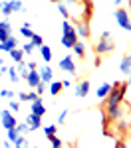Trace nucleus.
<instances>
[{"label": "nucleus", "instance_id": "obj_1", "mask_svg": "<svg viewBox=\"0 0 131 148\" xmlns=\"http://www.w3.org/2000/svg\"><path fill=\"white\" fill-rule=\"evenodd\" d=\"M125 95H127V83L117 81V83L111 85V91L105 97V105H121L125 101Z\"/></svg>", "mask_w": 131, "mask_h": 148}, {"label": "nucleus", "instance_id": "obj_2", "mask_svg": "<svg viewBox=\"0 0 131 148\" xmlns=\"http://www.w3.org/2000/svg\"><path fill=\"white\" fill-rule=\"evenodd\" d=\"M113 40H111V34L109 32H103L101 38H99V42L95 44V53L97 56H107V53H111L113 51Z\"/></svg>", "mask_w": 131, "mask_h": 148}, {"label": "nucleus", "instance_id": "obj_3", "mask_svg": "<svg viewBox=\"0 0 131 148\" xmlns=\"http://www.w3.org/2000/svg\"><path fill=\"white\" fill-rule=\"evenodd\" d=\"M103 113H105V116L109 121H119L123 116V103L121 105H105Z\"/></svg>", "mask_w": 131, "mask_h": 148}, {"label": "nucleus", "instance_id": "obj_4", "mask_svg": "<svg viewBox=\"0 0 131 148\" xmlns=\"http://www.w3.org/2000/svg\"><path fill=\"white\" fill-rule=\"evenodd\" d=\"M115 22L123 28V30H127L131 32V24H129V12L125 10L123 6H119L117 10H115Z\"/></svg>", "mask_w": 131, "mask_h": 148}, {"label": "nucleus", "instance_id": "obj_5", "mask_svg": "<svg viewBox=\"0 0 131 148\" xmlns=\"http://www.w3.org/2000/svg\"><path fill=\"white\" fill-rule=\"evenodd\" d=\"M24 6H22V0H8V2H4L2 4V14L4 16H10L12 12H22Z\"/></svg>", "mask_w": 131, "mask_h": 148}, {"label": "nucleus", "instance_id": "obj_6", "mask_svg": "<svg viewBox=\"0 0 131 148\" xmlns=\"http://www.w3.org/2000/svg\"><path fill=\"white\" fill-rule=\"evenodd\" d=\"M0 121H2V126L8 130V128H14L16 126V116L10 113V109H4V111H0Z\"/></svg>", "mask_w": 131, "mask_h": 148}, {"label": "nucleus", "instance_id": "obj_7", "mask_svg": "<svg viewBox=\"0 0 131 148\" xmlns=\"http://www.w3.org/2000/svg\"><path fill=\"white\" fill-rule=\"evenodd\" d=\"M73 28H76V34L78 38H89V22H85V20H78V22L73 24Z\"/></svg>", "mask_w": 131, "mask_h": 148}, {"label": "nucleus", "instance_id": "obj_8", "mask_svg": "<svg viewBox=\"0 0 131 148\" xmlns=\"http://www.w3.org/2000/svg\"><path fill=\"white\" fill-rule=\"evenodd\" d=\"M60 69H62V71H68V73H71V75H76L78 67H76V63H73V56L64 57V59L60 61Z\"/></svg>", "mask_w": 131, "mask_h": 148}, {"label": "nucleus", "instance_id": "obj_9", "mask_svg": "<svg viewBox=\"0 0 131 148\" xmlns=\"http://www.w3.org/2000/svg\"><path fill=\"white\" fill-rule=\"evenodd\" d=\"M38 73H40V79L42 83H50V81H54V69L50 67V65H42V67H38Z\"/></svg>", "mask_w": 131, "mask_h": 148}, {"label": "nucleus", "instance_id": "obj_10", "mask_svg": "<svg viewBox=\"0 0 131 148\" xmlns=\"http://www.w3.org/2000/svg\"><path fill=\"white\" fill-rule=\"evenodd\" d=\"M26 125L30 126V130L42 128V116H38V114H34V113H28L26 114Z\"/></svg>", "mask_w": 131, "mask_h": 148}, {"label": "nucleus", "instance_id": "obj_11", "mask_svg": "<svg viewBox=\"0 0 131 148\" xmlns=\"http://www.w3.org/2000/svg\"><path fill=\"white\" fill-rule=\"evenodd\" d=\"M89 79H83L80 81L78 85H76V97H80V99H83L85 95H89Z\"/></svg>", "mask_w": 131, "mask_h": 148}, {"label": "nucleus", "instance_id": "obj_12", "mask_svg": "<svg viewBox=\"0 0 131 148\" xmlns=\"http://www.w3.org/2000/svg\"><path fill=\"white\" fill-rule=\"evenodd\" d=\"M10 36H12L10 22H8V20H2V22H0V42H6Z\"/></svg>", "mask_w": 131, "mask_h": 148}, {"label": "nucleus", "instance_id": "obj_13", "mask_svg": "<svg viewBox=\"0 0 131 148\" xmlns=\"http://www.w3.org/2000/svg\"><path fill=\"white\" fill-rule=\"evenodd\" d=\"M24 79H26V83H28V87H32V89H34L36 85L42 81V79H40V73H38V69H30V71H28V75H26Z\"/></svg>", "mask_w": 131, "mask_h": 148}, {"label": "nucleus", "instance_id": "obj_14", "mask_svg": "<svg viewBox=\"0 0 131 148\" xmlns=\"http://www.w3.org/2000/svg\"><path fill=\"white\" fill-rule=\"evenodd\" d=\"M14 47H18V40L14 36H10L6 42H0V51H4V53H10Z\"/></svg>", "mask_w": 131, "mask_h": 148}, {"label": "nucleus", "instance_id": "obj_15", "mask_svg": "<svg viewBox=\"0 0 131 148\" xmlns=\"http://www.w3.org/2000/svg\"><path fill=\"white\" fill-rule=\"evenodd\" d=\"M30 113L38 114V116H44V114H46V105L42 103V97H38L36 101H32V109H30Z\"/></svg>", "mask_w": 131, "mask_h": 148}, {"label": "nucleus", "instance_id": "obj_16", "mask_svg": "<svg viewBox=\"0 0 131 148\" xmlns=\"http://www.w3.org/2000/svg\"><path fill=\"white\" fill-rule=\"evenodd\" d=\"M80 38H78V34H62V46L68 47V49H71L73 47V44L78 42Z\"/></svg>", "mask_w": 131, "mask_h": 148}, {"label": "nucleus", "instance_id": "obj_17", "mask_svg": "<svg viewBox=\"0 0 131 148\" xmlns=\"http://www.w3.org/2000/svg\"><path fill=\"white\" fill-rule=\"evenodd\" d=\"M119 71L129 75V71H131V53H127V56L121 57V61H119Z\"/></svg>", "mask_w": 131, "mask_h": 148}, {"label": "nucleus", "instance_id": "obj_18", "mask_svg": "<svg viewBox=\"0 0 131 148\" xmlns=\"http://www.w3.org/2000/svg\"><path fill=\"white\" fill-rule=\"evenodd\" d=\"M109 91H111V83H101V85L97 87V93H95V95H97L99 101H105V97L109 95Z\"/></svg>", "mask_w": 131, "mask_h": 148}, {"label": "nucleus", "instance_id": "obj_19", "mask_svg": "<svg viewBox=\"0 0 131 148\" xmlns=\"http://www.w3.org/2000/svg\"><path fill=\"white\" fill-rule=\"evenodd\" d=\"M40 95H36V91H30V93H26V91H22V93H18V101L20 103H32V101H36Z\"/></svg>", "mask_w": 131, "mask_h": 148}, {"label": "nucleus", "instance_id": "obj_20", "mask_svg": "<svg viewBox=\"0 0 131 148\" xmlns=\"http://www.w3.org/2000/svg\"><path fill=\"white\" fill-rule=\"evenodd\" d=\"M71 49H73V53L80 57V59H83V57H85V46H83V42H80V40H78V42L73 44V47H71Z\"/></svg>", "mask_w": 131, "mask_h": 148}, {"label": "nucleus", "instance_id": "obj_21", "mask_svg": "<svg viewBox=\"0 0 131 148\" xmlns=\"http://www.w3.org/2000/svg\"><path fill=\"white\" fill-rule=\"evenodd\" d=\"M62 89H64V87H62V81H50V95H54V97H56V95H60V93H62Z\"/></svg>", "mask_w": 131, "mask_h": 148}, {"label": "nucleus", "instance_id": "obj_22", "mask_svg": "<svg viewBox=\"0 0 131 148\" xmlns=\"http://www.w3.org/2000/svg\"><path fill=\"white\" fill-rule=\"evenodd\" d=\"M10 57H12V61H14V63L24 61V51H22V47H14V49L10 51Z\"/></svg>", "mask_w": 131, "mask_h": 148}, {"label": "nucleus", "instance_id": "obj_23", "mask_svg": "<svg viewBox=\"0 0 131 148\" xmlns=\"http://www.w3.org/2000/svg\"><path fill=\"white\" fill-rule=\"evenodd\" d=\"M40 53H42V59H44L46 63L52 61V49H50L46 44H42V46H40Z\"/></svg>", "mask_w": 131, "mask_h": 148}, {"label": "nucleus", "instance_id": "obj_24", "mask_svg": "<svg viewBox=\"0 0 131 148\" xmlns=\"http://www.w3.org/2000/svg\"><path fill=\"white\" fill-rule=\"evenodd\" d=\"M16 71H18L20 79H24V77L28 75V71H30V69H28V65H26L24 61H18V63H16Z\"/></svg>", "mask_w": 131, "mask_h": 148}, {"label": "nucleus", "instance_id": "obj_25", "mask_svg": "<svg viewBox=\"0 0 131 148\" xmlns=\"http://www.w3.org/2000/svg\"><path fill=\"white\" fill-rule=\"evenodd\" d=\"M48 140H50L52 148H62V146H64V140H62L58 134H52V136H48Z\"/></svg>", "mask_w": 131, "mask_h": 148}, {"label": "nucleus", "instance_id": "obj_26", "mask_svg": "<svg viewBox=\"0 0 131 148\" xmlns=\"http://www.w3.org/2000/svg\"><path fill=\"white\" fill-rule=\"evenodd\" d=\"M14 148H30V144H28V140H26L24 134H20V136L14 140Z\"/></svg>", "mask_w": 131, "mask_h": 148}, {"label": "nucleus", "instance_id": "obj_27", "mask_svg": "<svg viewBox=\"0 0 131 148\" xmlns=\"http://www.w3.org/2000/svg\"><path fill=\"white\" fill-rule=\"evenodd\" d=\"M20 34H22L26 40H30V38L34 36V32H32V28H30V24H28V22L22 24V28H20Z\"/></svg>", "mask_w": 131, "mask_h": 148}, {"label": "nucleus", "instance_id": "obj_28", "mask_svg": "<svg viewBox=\"0 0 131 148\" xmlns=\"http://www.w3.org/2000/svg\"><path fill=\"white\" fill-rule=\"evenodd\" d=\"M18 136H20V134H18V130H16V126L6 130V140H8V142H12V144H14V140H16Z\"/></svg>", "mask_w": 131, "mask_h": 148}, {"label": "nucleus", "instance_id": "obj_29", "mask_svg": "<svg viewBox=\"0 0 131 148\" xmlns=\"http://www.w3.org/2000/svg\"><path fill=\"white\" fill-rule=\"evenodd\" d=\"M6 75L10 77V81H12V83L20 81V75H18V71H16V67H8V71H6Z\"/></svg>", "mask_w": 131, "mask_h": 148}, {"label": "nucleus", "instance_id": "obj_30", "mask_svg": "<svg viewBox=\"0 0 131 148\" xmlns=\"http://www.w3.org/2000/svg\"><path fill=\"white\" fill-rule=\"evenodd\" d=\"M58 10H60V14H62V18H64V20H70V18H71L70 12H68V8L64 6V2H58Z\"/></svg>", "mask_w": 131, "mask_h": 148}, {"label": "nucleus", "instance_id": "obj_31", "mask_svg": "<svg viewBox=\"0 0 131 148\" xmlns=\"http://www.w3.org/2000/svg\"><path fill=\"white\" fill-rule=\"evenodd\" d=\"M44 134H46V136L58 134V125H48V126H44Z\"/></svg>", "mask_w": 131, "mask_h": 148}, {"label": "nucleus", "instance_id": "obj_32", "mask_svg": "<svg viewBox=\"0 0 131 148\" xmlns=\"http://www.w3.org/2000/svg\"><path fill=\"white\" fill-rule=\"evenodd\" d=\"M16 130H18V134H28L30 126L26 125V123H16Z\"/></svg>", "mask_w": 131, "mask_h": 148}, {"label": "nucleus", "instance_id": "obj_33", "mask_svg": "<svg viewBox=\"0 0 131 148\" xmlns=\"http://www.w3.org/2000/svg\"><path fill=\"white\" fill-rule=\"evenodd\" d=\"M34 49H36V46H34V44H32V42H26V44H24V47H22L24 56H30V53H32Z\"/></svg>", "mask_w": 131, "mask_h": 148}, {"label": "nucleus", "instance_id": "obj_34", "mask_svg": "<svg viewBox=\"0 0 131 148\" xmlns=\"http://www.w3.org/2000/svg\"><path fill=\"white\" fill-rule=\"evenodd\" d=\"M68 113H70V109H64V111H60V114H58V125H64V123H66V119H68Z\"/></svg>", "mask_w": 131, "mask_h": 148}, {"label": "nucleus", "instance_id": "obj_35", "mask_svg": "<svg viewBox=\"0 0 131 148\" xmlns=\"http://www.w3.org/2000/svg\"><path fill=\"white\" fill-rule=\"evenodd\" d=\"M30 42H32L36 47H40L42 44H44V40H42V36H40V34H34L32 38H30Z\"/></svg>", "mask_w": 131, "mask_h": 148}, {"label": "nucleus", "instance_id": "obj_36", "mask_svg": "<svg viewBox=\"0 0 131 148\" xmlns=\"http://www.w3.org/2000/svg\"><path fill=\"white\" fill-rule=\"evenodd\" d=\"M14 95H16V93L12 91V89H2V91H0V97H4V99H14Z\"/></svg>", "mask_w": 131, "mask_h": 148}, {"label": "nucleus", "instance_id": "obj_37", "mask_svg": "<svg viewBox=\"0 0 131 148\" xmlns=\"http://www.w3.org/2000/svg\"><path fill=\"white\" fill-rule=\"evenodd\" d=\"M34 91H36V95H44V91H46V83H42V81H40V83L34 87Z\"/></svg>", "mask_w": 131, "mask_h": 148}, {"label": "nucleus", "instance_id": "obj_38", "mask_svg": "<svg viewBox=\"0 0 131 148\" xmlns=\"http://www.w3.org/2000/svg\"><path fill=\"white\" fill-rule=\"evenodd\" d=\"M10 109L16 113V111H20V101H12L10 99Z\"/></svg>", "mask_w": 131, "mask_h": 148}, {"label": "nucleus", "instance_id": "obj_39", "mask_svg": "<svg viewBox=\"0 0 131 148\" xmlns=\"http://www.w3.org/2000/svg\"><path fill=\"white\" fill-rule=\"evenodd\" d=\"M62 87H64V89L71 87V81H70V79H64V81H62Z\"/></svg>", "mask_w": 131, "mask_h": 148}, {"label": "nucleus", "instance_id": "obj_40", "mask_svg": "<svg viewBox=\"0 0 131 148\" xmlns=\"http://www.w3.org/2000/svg\"><path fill=\"white\" fill-rule=\"evenodd\" d=\"M26 65H28V69H38V63L36 61H28Z\"/></svg>", "mask_w": 131, "mask_h": 148}, {"label": "nucleus", "instance_id": "obj_41", "mask_svg": "<svg viewBox=\"0 0 131 148\" xmlns=\"http://www.w3.org/2000/svg\"><path fill=\"white\" fill-rule=\"evenodd\" d=\"M95 67H99V65H101V56H97L95 57V63H94Z\"/></svg>", "mask_w": 131, "mask_h": 148}, {"label": "nucleus", "instance_id": "obj_42", "mask_svg": "<svg viewBox=\"0 0 131 148\" xmlns=\"http://www.w3.org/2000/svg\"><path fill=\"white\" fill-rule=\"evenodd\" d=\"M10 144H12V142H8V140H4V148H10Z\"/></svg>", "mask_w": 131, "mask_h": 148}, {"label": "nucleus", "instance_id": "obj_43", "mask_svg": "<svg viewBox=\"0 0 131 148\" xmlns=\"http://www.w3.org/2000/svg\"><path fill=\"white\" fill-rule=\"evenodd\" d=\"M113 4H115V6L119 8V6H121V0H113Z\"/></svg>", "mask_w": 131, "mask_h": 148}, {"label": "nucleus", "instance_id": "obj_44", "mask_svg": "<svg viewBox=\"0 0 131 148\" xmlns=\"http://www.w3.org/2000/svg\"><path fill=\"white\" fill-rule=\"evenodd\" d=\"M127 85H131V71H129V81H127Z\"/></svg>", "mask_w": 131, "mask_h": 148}, {"label": "nucleus", "instance_id": "obj_45", "mask_svg": "<svg viewBox=\"0 0 131 148\" xmlns=\"http://www.w3.org/2000/svg\"><path fill=\"white\" fill-rule=\"evenodd\" d=\"M0 65H4V59H2V57H0Z\"/></svg>", "mask_w": 131, "mask_h": 148}, {"label": "nucleus", "instance_id": "obj_46", "mask_svg": "<svg viewBox=\"0 0 131 148\" xmlns=\"http://www.w3.org/2000/svg\"><path fill=\"white\" fill-rule=\"evenodd\" d=\"M115 148H121V146H119V142H115Z\"/></svg>", "mask_w": 131, "mask_h": 148}, {"label": "nucleus", "instance_id": "obj_47", "mask_svg": "<svg viewBox=\"0 0 131 148\" xmlns=\"http://www.w3.org/2000/svg\"><path fill=\"white\" fill-rule=\"evenodd\" d=\"M50 2H56V4H58V2H60V0H50Z\"/></svg>", "mask_w": 131, "mask_h": 148}, {"label": "nucleus", "instance_id": "obj_48", "mask_svg": "<svg viewBox=\"0 0 131 148\" xmlns=\"http://www.w3.org/2000/svg\"><path fill=\"white\" fill-rule=\"evenodd\" d=\"M71 148H80V146H78V144H73V146H71Z\"/></svg>", "mask_w": 131, "mask_h": 148}, {"label": "nucleus", "instance_id": "obj_49", "mask_svg": "<svg viewBox=\"0 0 131 148\" xmlns=\"http://www.w3.org/2000/svg\"><path fill=\"white\" fill-rule=\"evenodd\" d=\"M129 24H131V12H129Z\"/></svg>", "mask_w": 131, "mask_h": 148}, {"label": "nucleus", "instance_id": "obj_50", "mask_svg": "<svg viewBox=\"0 0 131 148\" xmlns=\"http://www.w3.org/2000/svg\"><path fill=\"white\" fill-rule=\"evenodd\" d=\"M2 4H4V2H0V10H2Z\"/></svg>", "mask_w": 131, "mask_h": 148}, {"label": "nucleus", "instance_id": "obj_51", "mask_svg": "<svg viewBox=\"0 0 131 148\" xmlns=\"http://www.w3.org/2000/svg\"><path fill=\"white\" fill-rule=\"evenodd\" d=\"M127 2H129V6H131V0H127Z\"/></svg>", "mask_w": 131, "mask_h": 148}]
</instances>
